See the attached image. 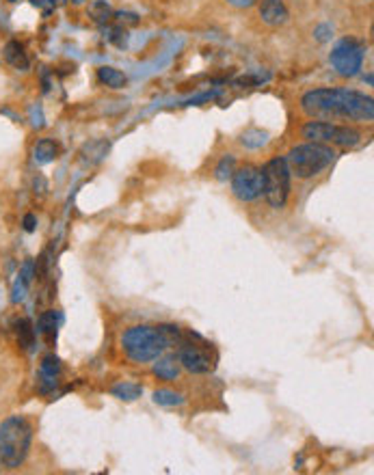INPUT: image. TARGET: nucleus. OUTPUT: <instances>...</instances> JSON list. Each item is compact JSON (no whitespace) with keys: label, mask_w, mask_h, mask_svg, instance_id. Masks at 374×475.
I'll list each match as a JSON object with an SVG mask.
<instances>
[{"label":"nucleus","mask_w":374,"mask_h":475,"mask_svg":"<svg viewBox=\"0 0 374 475\" xmlns=\"http://www.w3.org/2000/svg\"><path fill=\"white\" fill-rule=\"evenodd\" d=\"M301 110L316 122H353L370 124L374 102L370 95L353 89H314L301 98Z\"/></svg>","instance_id":"obj_1"},{"label":"nucleus","mask_w":374,"mask_h":475,"mask_svg":"<svg viewBox=\"0 0 374 475\" xmlns=\"http://www.w3.org/2000/svg\"><path fill=\"white\" fill-rule=\"evenodd\" d=\"M182 339L184 335L175 324H136L122 335V348L130 361L152 363L165 350L180 346Z\"/></svg>","instance_id":"obj_2"},{"label":"nucleus","mask_w":374,"mask_h":475,"mask_svg":"<svg viewBox=\"0 0 374 475\" xmlns=\"http://www.w3.org/2000/svg\"><path fill=\"white\" fill-rule=\"evenodd\" d=\"M33 441V428L27 417L13 415L0 423V462L7 469L24 465Z\"/></svg>","instance_id":"obj_3"},{"label":"nucleus","mask_w":374,"mask_h":475,"mask_svg":"<svg viewBox=\"0 0 374 475\" xmlns=\"http://www.w3.org/2000/svg\"><path fill=\"white\" fill-rule=\"evenodd\" d=\"M333 160H336V152L331 145H322V142H312V140L292 147L286 156L290 175H296L299 180L316 177Z\"/></svg>","instance_id":"obj_4"},{"label":"nucleus","mask_w":374,"mask_h":475,"mask_svg":"<svg viewBox=\"0 0 374 475\" xmlns=\"http://www.w3.org/2000/svg\"><path fill=\"white\" fill-rule=\"evenodd\" d=\"M301 136L312 142H322V145H338V147H355L361 140V132L348 124H333V122H308L301 128Z\"/></svg>","instance_id":"obj_5"},{"label":"nucleus","mask_w":374,"mask_h":475,"mask_svg":"<svg viewBox=\"0 0 374 475\" xmlns=\"http://www.w3.org/2000/svg\"><path fill=\"white\" fill-rule=\"evenodd\" d=\"M264 175V197L271 207L282 210L290 197V169L286 158H273L262 169Z\"/></svg>","instance_id":"obj_6"},{"label":"nucleus","mask_w":374,"mask_h":475,"mask_svg":"<svg viewBox=\"0 0 374 475\" xmlns=\"http://www.w3.org/2000/svg\"><path fill=\"white\" fill-rule=\"evenodd\" d=\"M180 365L191 374H210L217 367V352L206 344L201 337L193 335V339H182L178 346Z\"/></svg>","instance_id":"obj_7"},{"label":"nucleus","mask_w":374,"mask_h":475,"mask_svg":"<svg viewBox=\"0 0 374 475\" xmlns=\"http://www.w3.org/2000/svg\"><path fill=\"white\" fill-rule=\"evenodd\" d=\"M364 59H366V48L361 41L353 39V37H344L340 39L333 50L329 54V63L336 69V74H340L342 78H353L357 76L361 67H364Z\"/></svg>","instance_id":"obj_8"},{"label":"nucleus","mask_w":374,"mask_h":475,"mask_svg":"<svg viewBox=\"0 0 374 475\" xmlns=\"http://www.w3.org/2000/svg\"><path fill=\"white\" fill-rule=\"evenodd\" d=\"M231 193L240 201H255L264 193V175L260 166L245 164L231 173Z\"/></svg>","instance_id":"obj_9"},{"label":"nucleus","mask_w":374,"mask_h":475,"mask_svg":"<svg viewBox=\"0 0 374 475\" xmlns=\"http://www.w3.org/2000/svg\"><path fill=\"white\" fill-rule=\"evenodd\" d=\"M258 13L262 17L264 24L268 27H284V24L290 20V9L284 0H262Z\"/></svg>","instance_id":"obj_10"},{"label":"nucleus","mask_w":374,"mask_h":475,"mask_svg":"<svg viewBox=\"0 0 374 475\" xmlns=\"http://www.w3.org/2000/svg\"><path fill=\"white\" fill-rule=\"evenodd\" d=\"M59 376H61V361L57 356L48 354L43 356L41 367H39V378H41V391H48L59 383Z\"/></svg>","instance_id":"obj_11"},{"label":"nucleus","mask_w":374,"mask_h":475,"mask_svg":"<svg viewBox=\"0 0 374 475\" xmlns=\"http://www.w3.org/2000/svg\"><path fill=\"white\" fill-rule=\"evenodd\" d=\"M180 359L178 354H165V356H158L156 363H154V374L162 380H175L180 376Z\"/></svg>","instance_id":"obj_12"},{"label":"nucleus","mask_w":374,"mask_h":475,"mask_svg":"<svg viewBox=\"0 0 374 475\" xmlns=\"http://www.w3.org/2000/svg\"><path fill=\"white\" fill-rule=\"evenodd\" d=\"M59 145L52 140V138H41L37 140V145L33 149V158L37 164H50L59 158Z\"/></svg>","instance_id":"obj_13"},{"label":"nucleus","mask_w":374,"mask_h":475,"mask_svg":"<svg viewBox=\"0 0 374 475\" xmlns=\"http://www.w3.org/2000/svg\"><path fill=\"white\" fill-rule=\"evenodd\" d=\"M5 59L9 65H13L17 71H27L29 69V57L24 52V45L20 41H9L5 45Z\"/></svg>","instance_id":"obj_14"},{"label":"nucleus","mask_w":374,"mask_h":475,"mask_svg":"<svg viewBox=\"0 0 374 475\" xmlns=\"http://www.w3.org/2000/svg\"><path fill=\"white\" fill-rule=\"evenodd\" d=\"M98 80L110 89H124L128 85V78L124 71L115 69V67H106V65L98 69Z\"/></svg>","instance_id":"obj_15"},{"label":"nucleus","mask_w":374,"mask_h":475,"mask_svg":"<svg viewBox=\"0 0 374 475\" xmlns=\"http://www.w3.org/2000/svg\"><path fill=\"white\" fill-rule=\"evenodd\" d=\"M110 393L117 397V400H124V402H134L143 395V389L141 385H136V383H120V385H115L110 389Z\"/></svg>","instance_id":"obj_16"},{"label":"nucleus","mask_w":374,"mask_h":475,"mask_svg":"<svg viewBox=\"0 0 374 475\" xmlns=\"http://www.w3.org/2000/svg\"><path fill=\"white\" fill-rule=\"evenodd\" d=\"M113 9L110 5L106 3V0H93V3L89 5V17L96 22V24H106L113 20Z\"/></svg>","instance_id":"obj_17"},{"label":"nucleus","mask_w":374,"mask_h":475,"mask_svg":"<svg viewBox=\"0 0 374 475\" xmlns=\"http://www.w3.org/2000/svg\"><path fill=\"white\" fill-rule=\"evenodd\" d=\"M240 142H243L245 147H249V149H260V147H264L266 142H268V132L258 130V128H251V130H247L243 134Z\"/></svg>","instance_id":"obj_18"},{"label":"nucleus","mask_w":374,"mask_h":475,"mask_svg":"<svg viewBox=\"0 0 374 475\" xmlns=\"http://www.w3.org/2000/svg\"><path fill=\"white\" fill-rule=\"evenodd\" d=\"M15 330H17V342H20V346L29 350L35 344V328H33L31 320L29 318H22L17 322Z\"/></svg>","instance_id":"obj_19"},{"label":"nucleus","mask_w":374,"mask_h":475,"mask_svg":"<svg viewBox=\"0 0 374 475\" xmlns=\"http://www.w3.org/2000/svg\"><path fill=\"white\" fill-rule=\"evenodd\" d=\"M233 171H236V158H233L231 154H227V156H223V158L219 160V164L215 166V177H217L219 182H227V180L231 177Z\"/></svg>","instance_id":"obj_20"},{"label":"nucleus","mask_w":374,"mask_h":475,"mask_svg":"<svg viewBox=\"0 0 374 475\" xmlns=\"http://www.w3.org/2000/svg\"><path fill=\"white\" fill-rule=\"evenodd\" d=\"M61 324V316L59 312H45L39 320V330L43 332V335H48L50 339L57 335V326Z\"/></svg>","instance_id":"obj_21"},{"label":"nucleus","mask_w":374,"mask_h":475,"mask_svg":"<svg viewBox=\"0 0 374 475\" xmlns=\"http://www.w3.org/2000/svg\"><path fill=\"white\" fill-rule=\"evenodd\" d=\"M154 402L158 404V407H180V404L184 402V397L171 389H158L154 391Z\"/></svg>","instance_id":"obj_22"},{"label":"nucleus","mask_w":374,"mask_h":475,"mask_svg":"<svg viewBox=\"0 0 374 475\" xmlns=\"http://www.w3.org/2000/svg\"><path fill=\"white\" fill-rule=\"evenodd\" d=\"M29 288H31V281L24 279L22 275H17V279L13 283V290H11V302H22V300H24Z\"/></svg>","instance_id":"obj_23"},{"label":"nucleus","mask_w":374,"mask_h":475,"mask_svg":"<svg viewBox=\"0 0 374 475\" xmlns=\"http://www.w3.org/2000/svg\"><path fill=\"white\" fill-rule=\"evenodd\" d=\"M314 35H316L318 41L324 43V41H329L333 37V27H331V24H320V27H316Z\"/></svg>","instance_id":"obj_24"},{"label":"nucleus","mask_w":374,"mask_h":475,"mask_svg":"<svg viewBox=\"0 0 374 475\" xmlns=\"http://www.w3.org/2000/svg\"><path fill=\"white\" fill-rule=\"evenodd\" d=\"M22 223H24V231H29V233H33L37 229V217H35V214H27Z\"/></svg>","instance_id":"obj_25"},{"label":"nucleus","mask_w":374,"mask_h":475,"mask_svg":"<svg viewBox=\"0 0 374 475\" xmlns=\"http://www.w3.org/2000/svg\"><path fill=\"white\" fill-rule=\"evenodd\" d=\"M255 3H258V0H227V5L236 7V9H249V7H253Z\"/></svg>","instance_id":"obj_26"},{"label":"nucleus","mask_w":374,"mask_h":475,"mask_svg":"<svg viewBox=\"0 0 374 475\" xmlns=\"http://www.w3.org/2000/svg\"><path fill=\"white\" fill-rule=\"evenodd\" d=\"M31 115H33V126H35V128H41V126H43L41 110H39V108H31Z\"/></svg>","instance_id":"obj_27"},{"label":"nucleus","mask_w":374,"mask_h":475,"mask_svg":"<svg viewBox=\"0 0 374 475\" xmlns=\"http://www.w3.org/2000/svg\"><path fill=\"white\" fill-rule=\"evenodd\" d=\"M74 5H82V3H87V0H72Z\"/></svg>","instance_id":"obj_28"},{"label":"nucleus","mask_w":374,"mask_h":475,"mask_svg":"<svg viewBox=\"0 0 374 475\" xmlns=\"http://www.w3.org/2000/svg\"><path fill=\"white\" fill-rule=\"evenodd\" d=\"M11 3H17V0H11Z\"/></svg>","instance_id":"obj_29"}]
</instances>
